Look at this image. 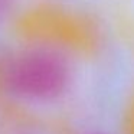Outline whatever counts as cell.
<instances>
[{
    "label": "cell",
    "mask_w": 134,
    "mask_h": 134,
    "mask_svg": "<svg viewBox=\"0 0 134 134\" xmlns=\"http://www.w3.org/2000/svg\"><path fill=\"white\" fill-rule=\"evenodd\" d=\"M69 79L66 62L51 51H33L16 59L6 81L13 92L32 99H49L65 90Z\"/></svg>",
    "instance_id": "cell-1"
},
{
    "label": "cell",
    "mask_w": 134,
    "mask_h": 134,
    "mask_svg": "<svg viewBox=\"0 0 134 134\" xmlns=\"http://www.w3.org/2000/svg\"><path fill=\"white\" fill-rule=\"evenodd\" d=\"M10 3H12V0H0V18L6 13V10L10 6Z\"/></svg>",
    "instance_id": "cell-2"
}]
</instances>
